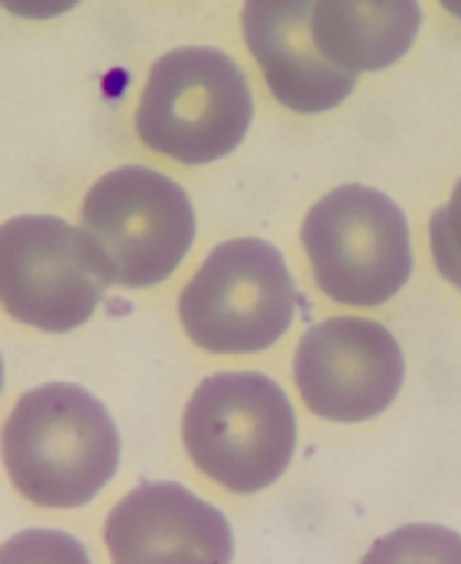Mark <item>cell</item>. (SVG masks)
<instances>
[{
    "instance_id": "obj_5",
    "label": "cell",
    "mask_w": 461,
    "mask_h": 564,
    "mask_svg": "<svg viewBox=\"0 0 461 564\" xmlns=\"http://www.w3.org/2000/svg\"><path fill=\"white\" fill-rule=\"evenodd\" d=\"M302 247L315 285L339 305L377 308L412 276V243L404 208L371 188L339 185L302 221Z\"/></svg>"
},
{
    "instance_id": "obj_4",
    "label": "cell",
    "mask_w": 461,
    "mask_h": 564,
    "mask_svg": "<svg viewBox=\"0 0 461 564\" xmlns=\"http://www.w3.org/2000/svg\"><path fill=\"white\" fill-rule=\"evenodd\" d=\"M82 230L108 285L150 289L170 280L195 240V208L167 172L120 166L82 202Z\"/></svg>"
},
{
    "instance_id": "obj_13",
    "label": "cell",
    "mask_w": 461,
    "mask_h": 564,
    "mask_svg": "<svg viewBox=\"0 0 461 564\" xmlns=\"http://www.w3.org/2000/svg\"><path fill=\"white\" fill-rule=\"evenodd\" d=\"M82 0H3V10L20 20H53L75 10Z\"/></svg>"
},
{
    "instance_id": "obj_7",
    "label": "cell",
    "mask_w": 461,
    "mask_h": 564,
    "mask_svg": "<svg viewBox=\"0 0 461 564\" xmlns=\"http://www.w3.org/2000/svg\"><path fill=\"white\" fill-rule=\"evenodd\" d=\"M108 280L82 227L56 215H20L0 227L3 312L36 332L82 328L105 299Z\"/></svg>"
},
{
    "instance_id": "obj_3",
    "label": "cell",
    "mask_w": 461,
    "mask_h": 564,
    "mask_svg": "<svg viewBox=\"0 0 461 564\" xmlns=\"http://www.w3.org/2000/svg\"><path fill=\"white\" fill-rule=\"evenodd\" d=\"M192 464L230 494H260L287 474L296 454V412L267 373H212L182 415Z\"/></svg>"
},
{
    "instance_id": "obj_8",
    "label": "cell",
    "mask_w": 461,
    "mask_h": 564,
    "mask_svg": "<svg viewBox=\"0 0 461 564\" xmlns=\"http://www.w3.org/2000/svg\"><path fill=\"white\" fill-rule=\"evenodd\" d=\"M404 373L400 344L371 318H325L296 344L292 380L309 412L325 422L377 419L400 393Z\"/></svg>"
},
{
    "instance_id": "obj_11",
    "label": "cell",
    "mask_w": 461,
    "mask_h": 564,
    "mask_svg": "<svg viewBox=\"0 0 461 564\" xmlns=\"http://www.w3.org/2000/svg\"><path fill=\"white\" fill-rule=\"evenodd\" d=\"M422 26L419 0H315L312 40L347 72H380L412 50Z\"/></svg>"
},
{
    "instance_id": "obj_6",
    "label": "cell",
    "mask_w": 461,
    "mask_h": 564,
    "mask_svg": "<svg viewBox=\"0 0 461 564\" xmlns=\"http://www.w3.org/2000/svg\"><path fill=\"white\" fill-rule=\"evenodd\" d=\"M299 292L283 253L260 237L218 243L179 295V322L208 354H260L283 338Z\"/></svg>"
},
{
    "instance_id": "obj_12",
    "label": "cell",
    "mask_w": 461,
    "mask_h": 564,
    "mask_svg": "<svg viewBox=\"0 0 461 564\" xmlns=\"http://www.w3.org/2000/svg\"><path fill=\"white\" fill-rule=\"evenodd\" d=\"M429 247L436 270L461 292V178L452 188L449 205H442L429 221Z\"/></svg>"
},
{
    "instance_id": "obj_1",
    "label": "cell",
    "mask_w": 461,
    "mask_h": 564,
    "mask_svg": "<svg viewBox=\"0 0 461 564\" xmlns=\"http://www.w3.org/2000/svg\"><path fill=\"white\" fill-rule=\"evenodd\" d=\"M120 435L101 399L75 383H43L17 399L3 425V467L30 503H92L117 474Z\"/></svg>"
},
{
    "instance_id": "obj_14",
    "label": "cell",
    "mask_w": 461,
    "mask_h": 564,
    "mask_svg": "<svg viewBox=\"0 0 461 564\" xmlns=\"http://www.w3.org/2000/svg\"><path fill=\"white\" fill-rule=\"evenodd\" d=\"M442 3V10H449L452 17H459L461 20V0H439Z\"/></svg>"
},
{
    "instance_id": "obj_2",
    "label": "cell",
    "mask_w": 461,
    "mask_h": 564,
    "mask_svg": "<svg viewBox=\"0 0 461 564\" xmlns=\"http://www.w3.org/2000/svg\"><path fill=\"white\" fill-rule=\"evenodd\" d=\"M254 120L244 68L222 50L182 46L150 65L137 105V137L182 166H208L230 156Z\"/></svg>"
},
{
    "instance_id": "obj_9",
    "label": "cell",
    "mask_w": 461,
    "mask_h": 564,
    "mask_svg": "<svg viewBox=\"0 0 461 564\" xmlns=\"http://www.w3.org/2000/svg\"><path fill=\"white\" fill-rule=\"evenodd\" d=\"M105 545L117 564H225L234 532L225 512L182 484H140L105 522Z\"/></svg>"
},
{
    "instance_id": "obj_10",
    "label": "cell",
    "mask_w": 461,
    "mask_h": 564,
    "mask_svg": "<svg viewBox=\"0 0 461 564\" xmlns=\"http://www.w3.org/2000/svg\"><path fill=\"white\" fill-rule=\"evenodd\" d=\"M315 0H244L240 30L270 95L296 113L335 111L357 85L312 40Z\"/></svg>"
}]
</instances>
